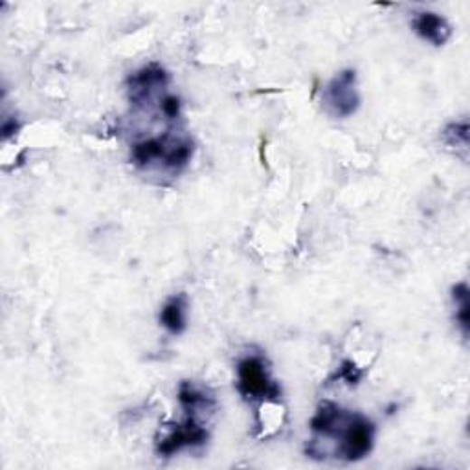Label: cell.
Instances as JSON below:
<instances>
[{"mask_svg":"<svg viewBox=\"0 0 470 470\" xmlns=\"http://www.w3.org/2000/svg\"><path fill=\"white\" fill-rule=\"evenodd\" d=\"M443 138L450 147H461L466 151L468 146V124L466 122H456L450 124L445 131H443Z\"/></svg>","mask_w":470,"mask_h":470,"instance_id":"cell-8","label":"cell"},{"mask_svg":"<svg viewBox=\"0 0 470 470\" xmlns=\"http://www.w3.org/2000/svg\"><path fill=\"white\" fill-rule=\"evenodd\" d=\"M188 322V298L186 294H174L160 311V324L171 334H183Z\"/></svg>","mask_w":470,"mask_h":470,"instance_id":"cell-6","label":"cell"},{"mask_svg":"<svg viewBox=\"0 0 470 470\" xmlns=\"http://www.w3.org/2000/svg\"><path fill=\"white\" fill-rule=\"evenodd\" d=\"M208 443V430L199 421V416L186 414L181 425H174L162 439L156 441L160 456H173L184 448H197Z\"/></svg>","mask_w":470,"mask_h":470,"instance_id":"cell-4","label":"cell"},{"mask_svg":"<svg viewBox=\"0 0 470 470\" xmlns=\"http://www.w3.org/2000/svg\"><path fill=\"white\" fill-rule=\"evenodd\" d=\"M324 105L334 118H349L357 112L361 96L357 89V72L343 70L324 89Z\"/></svg>","mask_w":470,"mask_h":470,"instance_id":"cell-3","label":"cell"},{"mask_svg":"<svg viewBox=\"0 0 470 470\" xmlns=\"http://www.w3.org/2000/svg\"><path fill=\"white\" fill-rule=\"evenodd\" d=\"M338 377L343 379V381L349 382V384H357V382L362 379V371H361L359 368H355V364H352V362L345 361V362L342 364V368H340Z\"/></svg>","mask_w":470,"mask_h":470,"instance_id":"cell-9","label":"cell"},{"mask_svg":"<svg viewBox=\"0 0 470 470\" xmlns=\"http://www.w3.org/2000/svg\"><path fill=\"white\" fill-rule=\"evenodd\" d=\"M411 28H414V32L423 41H427L434 46H443L452 35V28L446 23V19L441 17L439 14H434V12L416 14L414 21H411Z\"/></svg>","mask_w":470,"mask_h":470,"instance_id":"cell-5","label":"cell"},{"mask_svg":"<svg viewBox=\"0 0 470 470\" xmlns=\"http://www.w3.org/2000/svg\"><path fill=\"white\" fill-rule=\"evenodd\" d=\"M452 300L456 307V322L463 333V336H468L470 327V304H468V287L466 283H457L452 288Z\"/></svg>","mask_w":470,"mask_h":470,"instance_id":"cell-7","label":"cell"},{"mask_svg":"<svg viewBox=\"0 0 470 470\" xmlns=\"http://www.w3.org/2000/svg\"><path fill=\"white\" fill-rule=\"evenodd\" d=\"M315 437L307 446V454L316 457L318 452L333 443V454L345 461L366 457L375 443V425L361 416L340 408L334 402H322L309 423Z\"/></svg>","mask_w":470,"mask_h":470,"instance_id":"cell-1","label":"cell"},{"mask_svg":"<svg viewBox=\"0 0 470 470\" xmlns=\"http://www.w3.org/2000/svg\"><path fill=\"white\" fill-rule=\"evenodd\" d=\"M238 391L249 402H279L281 388L272 379L268 364L259 355H249L238 364Z\"/></svg>","mask_w":470,"mask_h":470,"instance_id":"cell-2","label":"cell"}]
</instances>
